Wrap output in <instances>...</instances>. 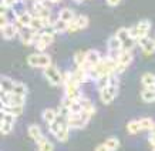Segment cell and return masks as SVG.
<instances>
[{"instance_id": "18", "label": "cell", "mask_w": 155, "mask_h": 151, "mask_svg": "<svg viewBox=\"0 0 155 151\" xmlns=\"http://www.w3.org/2000/svg\"><path fill=\"white\" fill-rule=\"evenodd\" d=\"M68 136H70V127H68V124H66V126H63L60 131L56 134V138L60 143H66L67 140H68Z\"/></svg>"}, {"instance_id": "23", "label": "cell", "mask_w": 155, "mask_h": 151, "mask_svg": "<svg viewBox=\"0 0 155 151\" xmlns=\"http://www.w3.org/2000/svg\"><path fill=\"white\" fill-rule=\"evenodd\" d=\"M105 146H107V148L110 151H117L118 147H120V140H118L117 137H110L105 140V143H104Z\"/></svg>"}, {"instance_id": "27", "label": "cell", "mask_w": 155, "mask_h": 151, "mask_svg": "<svg viewBox=\"0 0 155 151\" xmlns=\"http://www.w3.org/2000/svg\"><path fill=\"white\" fill-rule=\"evenodd\" d=\"M115 36H117V37L120 39L122 43H124L125 40H128V39H130V29H127V27L118 29L117 33H115Z\"/></svg>"}, {"instance_id": "40", "label": "cell", "mask_w": 155, "mask_h": 151, "mask_svg": "<svg viewBox=\"0 0 155 151\" xmlns=\"http://www.w3.org/2000/svg\"><path fill=\"white\" fill-rule=\"evenodd\" d=\"M105 2H107L108 6H117V5H120L121 0H105Z\"/></svg>"}, {"instance_id": "42", "label": "cell", "mask_w": 155, "mask_h": 151, "mask_svg": "<svg viewBox=\"0 0 155 151\" xmlns=\"http://www.w3.org/2000/svg\"><path fill=\"white\" fill-rule=\"evenodd\" d=\"M148 141H150V144H151L152 147H155V136H150Z\"/></svg>"}, {"instance_id": "35", "label": "cell", "mask_w": 155, "mask_h": 151, "mask_svg": "<svg viewBox=\"0 0 155 151\" xmlns=\"http://www.w3.org/2000/svg\"><path fill=\"white\" fill-rule=\"evenodd\" d=\"M71 113H83V106H81L80 100H77V101H74L73 103V106L70 107Z\"/></svg>"}, {"instance_id": "45", "label": "cell", "mask_w": 155, "mask_h": 151, "mask_svg": "<svg viewBox=\"0 0 155 151\" xmlns=\"http://www.w3.org/2000/svg\"><path fill=\"white\" fill-rule=\"evenodd\" d=\"M152 151H155V147H152Z\"/></svg>"}, {"instance_id": "17", "label": "cell", "mask_w": 155, "mask_h": 151, "mask_svg": "<svg viewBox=\"0 0 155 151\" xmlns=\"http://www.w3.org/2000/svg\"><path fill=\"white\" fill-rule=\"evenodd\" d=\"M141 83L145 89H151V87H155V74L152 73H145L142 76Z\"/></svg>"}, {"instance_id": "1", "label": "cell", "mask_w": 155, "mask_h": 151, "mask_svg": "<svg viewBox=\"0 0 155 151\" xmlns=\"http://www.w3.org/2000/svg\"><path fill=\"white\" fill-rule=\"evenodd\" d=\"M27 64L31 67H41L44 70L46 67L51 66V59L46 53H34L27 56Z\"/></svg>"}, {"instance_id": "30", "label": "cell", "mask_w": 155, "mask_h": 151, "mask_svg": "<svg viewBox=\"0 0 155 151\" xmlns=\"http://www.w3.org/2000/svg\"><path fill=\"white\" fill-rule=\"evenodd\" d=\"M135 40L134 39H128V40H125V42L122 43V47H121V52H131L132 49H134V46H135Z\"/></svg>"}, {"instance_id": "10", "label": "cell", "mask_w": 155, "mask_h": 151, "mask_svg": "<svg viewBox=\"0 0 155 151\" xmlns=\"http://www.w3.org/2000/svg\"><path fill=\"white\" fill-rule=\"evenodd\" d=\"M107 46H108V50H110V52H118V50H121V47H122V42L114 34V36H111V37L108 39Z\"/></svg>"}, {"instance_id": "32", "label": "cell", "mask_w": 155, "mask_h": 151, "mask_svg": "<svg viewBox=\"0 0 155 151\" xmlns=\"http://www.w3.org/2000/svg\"><path fill=\"white\" fill-rule=\"evenodd\" d=\"M77 24H78V27L81 29H85L88 26V17L84 16V14H80V16H77Z\"/></svg>"}, {"instance_id": "22", "label": "cell", "mask_w": 155, "mask_h": 151, "mask_svg": "<svg viewBox=\"0 0 155 151\" xmlns=\"http://www.w3.org/2000/svg\"><path fill=\"white\" fill-rule=\"evenodd\" d=\"M95 86H97L98 91H101V90H104L105 87H108V86H110V74L101 76L98 80L95 81Z\"/></svg>"}, {"instance_id": "36", "label": "cell", "mask_w": 155, "mask_h": 151, "mask_svg": "<svg viewBox=\"0 0 155 151\" xmlns=\"http://www.w3.org/2000/svg\"><path fill=\"white\" fill-rule=\"evenodd\" d=\"M0 128H2V134H3V136H7V134L13 130V124L2 123V124H0Z\"/></svg>"}, {"instance_id": "41", "label": "cell", "mask_w": 155, "mask_h": 151, "mask_svg": "<svg viewBox=\"0 0 155 151\" xmlns=\"http://www.w3.org/2000/svg\"><path fill=\"white\" fill-rule=\"evenodd\" d=\"M95 151H110V150L107 148V146H105V144H100V146L95 148Z\"/></svg>"}, {"instance_id": "21", "label": "cell", "mask_w": 155, "mask_h": 151, "mask_svg": "<svg viewBox=\"0 0 155 151\" xmlns=\"http://www.w3.org/2000/svg\"><path fill=\"white\" fill-rule=\"evenodd\" d=\"M127 130L130 134H137V133H140L142 130L140 120H131V121L127 124Z\"/></svg>"}, {"instance_id": "14", "label": "cell", "mask_w": 155, "mask_h": 151, "mask_svg": "<svg viewBox=\"0 0 155 151\" xmlns=\"http://www.w3.org/2000/svg\"><path fill=\"white\" fill-rule=\"evenodd\" d=\"M58 19L63 20V22H67V23H71V22L75 19V16H74V13H73V10L71 9H66V7H64V9L60 10Z\"/></svg>"}, {"instance_id": "12", "label": "cell", "mask_w": 155, "mask_h": 151, "mask_svg": "<svg viewBox=\"0 0 155 151\" xmlns=\"http://www.w3.org/2000/svg\"><path fill=\"white\" fill-rule=\"evenodd\" d=\"M57 111H54L53 109H46L44 111L41 113V117H43V120H44V123L47 124H51V123H54L57 120Z\"/></svg>"}, {"instance_id": "15", "label": "cell", "mask_w": 155, "mask_h": 151, "mask_svg": "<svg viewBox=\"0 0 155 151\" xmlns=\"http://www.w3.org/2000/svg\"><path fill=\"white\" fill-rule=\"evenodd\" d=\"M37 144V151H53L54 150V146H53L51 141H48L47 137H43L40 141L36 143Z\"/></svg>"}, {"instance_id": "24", "label": "cell", "mask_w": 155, "mask_h": 151, "mask_svg": "<svg viewBox=\"0 0 155 151\" xmlns=\"http://www.w3.org/2000/svg\"><path fill=\"white\" fill-rule=\"evenodd\" d=\"M131 62H132V53L131 52H121L120 57H118V63H120V64H124V66H128Z\"/></svg>"}, {"instance_id": "16", "label": "cell", "mask_w": 155, "mask_h": 151, "mask_svg": "<svg viewBox=\"0 0 155 151\" xmlns=\"http://www.w3.org/2000/svg\"><path fill=\"white\" fill-rule=\"evenodd\" d=\"M141 99L145 103H154L155 101V87L151 89H145L144 91H141Z\"/></svg>"}, {"instance_id": "31", "label": "cell", "mask_w": 155, "mask_h": 151, "mask_svg": "<svg viewBox=\"0 0 155 151\" xmlns=\"http://www.w3.org/2000/svg\"><path fill=\"white\" fill-rule=\"evenodd\" d=\"M64 126H66V124H64ZM61 127H63V124H61V123H58V121H57V120H56L54 123L48 124V131L51 133L53 136H56L57 133H58V131H60V130H61Z\"/></svg>"}, {"instance_id": "39", "label": "cell", "mask_w": 155, "mask_h": 151, "mask_svg": "<svg viewBox=\"0 0 155 151\" xmlns=\"http://www.w3.org/2000/svg\"><path fill=\"white\" fill-rule=\"evenodd\" d=\"M46 47H47V44H46V43H43L41 40H38V42L36 43V49H37L38 52L43 53V50H46Z\"/></svg>"}, {"instance_id": "38", "label": "cell", "mask_w": 155, "mask_h": 151, "mask_svg": "<svg viewBox=\"0 0 155 151\" xmlns=\"http://www.w3.org/2000/svg\"><path fill=\"white\" fill-rule=\"evenodd\" d=\"M118 84H120L118 76L117 74H111V76H110V86H115V87H118Z\"/></svg>"}, {"instance_id": "29", "label": "cell", "mask_w": 155, "mask_h": 151, "mask_svg": "<svg viewBox=\"0 0 155 151\" xmlns=\"http://www.w3.org/2000/svg\"><path fill=\"white\" fill-rule=\"evenodd\" d=\"M38 40H41L43 43H46V44H51L53 40H54V34L51 33V32H44V33L40 34V39Z\"/></svg>"}, {"instance_id": "28", "label": "cell", "mask_w": 155, "mask_h": 151, "mask_svg": "<svg viewBox=\"0 0 155 151\" xmlns=\"http://www.w3.org/2000/svg\"><path fill=\"white\" fill-rule=\"evenodd\" d=\"M30 27L33 29L34 32H40L41 29H44V22H43V19H40V17L33 16V20H31V26H30Z\"/></svg>"}, {"instance_id": "37", "label": "cell", "mask_w": 155, "mask_h": 151, "mask_svg": "<svg viewBox=\"0 0 155 151\" xmlns=\"http://www.w3.org/2000/svg\"><path fill=\"white\" fill-rule=\"evenodd\" d=\"M17 2H19V0H2V7L10 9V7H13Z\"/></svg>"}, {"instance_id": "4", "label": "cell", "mask_w": 155, "mask_h": 151, "mask_svg": "<svg viewBox=\"0 0 155 151\" xmlns=\"http://www.w3.org/2000/svg\"><path fill=\"white\" fill-rule=\"evenodd\" d=\"M137 44H140V47L142 49V52L145 53V54H152L155 52V39H151L148 36L145 37H141Z\"/></svg>"}, {"instance_id": "11", "label": "cell", "mask_w": 155, "mask_h": 151, "mask_svg": "<svg viewBox=\"0 0 155 151\" xmlns=\"http://www.w3.org/2000/svg\"><path fill=\"white\" fill-rule=\"evenodd\" d=\"M137 29H138V33H140V39L148 36L151 30V22L150 20H141L140 23L137 24Z\"/></svg>"}, {"instance_id": "7", "label": "cell", "mask_w": 155, "mask_h": 151, "mask_svg": "<svg viewBox=\"0 0 155 151\" xmlns=\"http://www.w3.org/2000/svg\"><path fill=\"white\" fill-rule=\"evenodd\" d=\"M27 133H28V136H30V138L33 140V141H40L44 136H43V133H41V128L38 127L37 124H31L30 127L27 128Z\"/></svg>"}, {"instance_id": "2", "label": "cell", "mask_w": 155, "mask_h": 151, "mask_svg": "<svg viewBox=\"0 0 155 151\" xmlns=\"http://www.w3.org/2000/svg\"><path fill=\"white\" fill-rule=\"evenodd\" d=\"M43 74H44V77L47 79V81L50 83L51 86H60L64 83V77H63V74L60 73V70L57 69L56 66H48L46 67L44 70H43Z\"/></svg>"}, {"instance_id": "33", "label": "cell", "mask_w": 155, "mask_h": 151, "mask_svg": "<svg viewBox=\"0 0 155 151\" xmlns=\"http://www.w3.org/2000/svg\"><path fill=\"white\" fill-rule=\"evenodd\" d=\"M57 113H58V116H61V117L68 118V116L71 114V110L68 109V107H66V106H63V104H61L60 107H58V110H57Z\"/></svg>"}, {"instance_id": "34", "label": "cell", "mask_w": 155, "mask_h": 151, "mask_svg": "<svg viewBox=\"0 0 155 151\" xmlns=\"http://www.w3.org/2000/svg\"><path fill=\"white\" fill-rule=\"evenodd\" d=\"M14 120H16V117H14V116H12V114H7V113H2V123L14 124Z\"/></svg>"}, {"instance_id": "3", "label": "cell", "mask_w": 155, "mask_h": 151, "mask_svg": "<svg viewBox=\"0 0 155 151\" xmlns=\"http://www.w3.org/2000/svg\"><path fill=\"white\" fill-rule=\"evenodd\" d=\"M117 94H118V87H115V86H108V87H105L104 90L100 91V99H101V101H103L104 104H110L117 97Z\"/></svg>"}, {"instance_id": "44", "label": "cell", "mask_w": 155, "mask_h": 151, "mask_svg": "<svg viewBox=\"0 0 155 151\" xmlns=\"http://www.w3.org/2000/svg\"><path fill=\"white\" fill-rule=\"evenodd\" d=\"M50 2H51V3H58L60 0H50Z\"/></svg>"}, {"instance_id": "6", "label": "cell", "mask_w": 155, "mask_h": 151, "mask_svg": "<svg viewBox=\"0 0 155 151\" xmlns=\"http://www.w3.org/2000/svg\"><path fill=\"white\" fill-rule=\"evenodd\" d=\"M31 20H33V16L28 13V12H23V13H19L16 16V24L20 29L30 27L31 26Z\"/></svg>"}, {"instance_id": "25", "label": "cell", "mask_w": 155, "mask_h": 151, "mask_svg": "<svg viewBox=\"0 0 155 151\" xmlns=\"http://www.w3.org/2000/svg\"><path fill=\"white\" fill-rule=\"evenodd\" d=\"M85 62H87V52H77L74 54V63L77 67H81Z\"/></svg>"}, {"instance_id": "20", "label": "cell", "mask_w": 155, "mask_h": 151, "mask_svg": "<svg viewBox=\"0 0 155 151\" xmlns=\"http://www.w3.org/2000/svg\"><path fill=\"white\" fill-rule=\"evenodd\" d=\"M13 94H17V96H23V97H26L28 93L27 90V86L24 84V83H20V81H16V84H14V89L13 91H12Z\"/></svg>"}, {"instance_id": "8", "label": "cell", "mask_w": 155, "mask_h": 151, "mask_svg": "<svg viewBox=\"0 0 155 151\" xmlns=\"http://www.w3.org/2000/svg\"><path fill=\"white\" fill-rule=\"evenodd\" d=\"M16 81L7 76H2V93H12Z\"/></svg>"}, {"instance_id": "9", "label": "cell", "mask_w": 155, "mask_h": 151, "mask_svg": "<svg viewBox=\"0 0 155 151\" xmlns=\"http://www.w3.org/2000/svg\"><path fill=\"white\" fill-rule=\"evenodd\" d=\"M2 113H7L14 117H19L23 113V106H2Z\"/></svg>"}, {"instance_id": "26", "label": "cell", "mask_w": 155, "mask_h": 151, "mask_svg": "<svg viewBox=\"0 0 155 151\" xmlns=\"http://www.w3.org/2000/svg\"><path fill=\"white\" fill-rule=\"evenodd\" d=\"M140 123H141V128H142V130H150V131H151V128L154 127L155 121L151 117H144V118H140Z\"/></svg>"}, {"instance_id": "19", "label": "cell", "mask_w": 155, "mask_h": 151, "mask_svg": "<svg viewBox=\"0 0 155 151\" xmlns=\"http://www.w3.org/2000/svg\"><path fill=\"white\" fill-rule=\"evenodd\" d=\"M68 24L67 22H63V20L57 19L54 23H53V32L54 33H63V32H66V30H68Z\"/></svg>"}, {"instance_id": "43", "label": "cell", "mask_w": 155, "mask_h": 151, "mask_svg": "<svg viewBox=\"0 0 155 151\" xmlns=\"http://www.w3.org/2000/svg\"><path fill=\"white\" fill-rule=\"evenodd\" d=\"M151 136H155V124H154V127L151 128Z\"/></svg>"}, {"instance_id": "13", "label": "cell", "mask_w": 155, "mask_h": 151, "mask_svg": "<svg viewBox=\"0 0 155 151\" xmlns=\"http://www.w3.org/2000/svg\"><path fill=\"white\" fill-rule=\"evenodd\" d=\"M103 57L100 56V53L95 50V49H91L87 52V62L91 64V66H97L100 62H101Z\"/></svg>"}, {"instance_id": "5", "label": "cell", "mask_w": 155, "mask_h": 151, "mask_svg": "<svg viewBox=\"0 0 155 151\" xmlns=\"http://www.w3.org/2000/svg\"><path fill=\"white\" fill-rule=\"evenodd\" d=\"M19 26L14 23H9L6 24V26H3L2 27V36H3V39H6V40H12L13 37H16V34L19 33Z\"/></svg>"}]
</instances>
